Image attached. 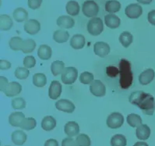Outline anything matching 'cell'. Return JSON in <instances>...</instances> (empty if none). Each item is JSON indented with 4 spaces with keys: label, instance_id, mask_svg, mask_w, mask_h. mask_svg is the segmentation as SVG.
<instances>
[{
    "label": "cell",
    "instance_id": "cell-1",
    "mask_svg": "<svg viewBox=\"0 0 155 146\" xmlns=\"http://www.w3.org/2000/svg\"><path fill=\"white\" fill-rule=\"evenodd\" d=\"M130 103L137 106L145 115H153L155 111V99L153 95L143 91H133L129 98Z\"/></svg>",
    "mask_w": 155,
    "mask_h": 146
},
{
    "label": "cell",
    "instance_id": "cell-2",
    "mask_svg": "<svg viewBox=\"0 0 155 146\" xmlns=\"http://www.w3.org/2000/svg\"><path fill=\"white\" fill-rule=\"evenodd\" d=\"M119 84L123 89H128L133 81V71L131 70V64L128 60L122 59L119 63Z\"/></svg>",
    "mask_w": 155,
    "mask_h": 146
},
{
    "label": "cell",
    "instance_id": "cell-3",
    "mask_svg": "<svg viewBox=\"0 0 155 146\" xmlns=\"http://www.w3.org/2000/svg\"><path fill=\"white\" fill-rule=\"evenodd\" d=\"M104 30L102 20L99 17H94L88 21L87 31L93 36H97L102 33Z\"/></svg>",
    "mask_w": 155,
    "mask_h": 146
},
{
    "label": "cell",
    "instance_id": "cell-4",
    "mask_svg": "<svg viewBox=\"0 0 155 146\" xmlns=\"http://www.w3.org/2000/svg\"><path fill=\"white\" fill-rule=\"evenodd\" d=\"M98 11V5L93 0H87L83 3L82 12L85 17L94 18L97 16Z\"/></svg>",
    "mask_w": 155,
    "mask_h": 146
},
{
    "label": "cell",
    "instance_id": "cell-5",
    "mask_svg": "<svg viewBox=\"0 0 155 146\" xmlns=\"http://www.w3.org/2000/svg\"><path fill=\"white\" fill-rule=\"evenodd\" d=\"M78 77V70L73 66H69L64 70L62 73V81L65 84H72Z\"/></svg>",
    "mask_w": 155,
    "mask_h": 146
},
{
    "label": "cell",
    "instance_id": "cell-6",
    "mask_svg": "<svg viewBox=\"0 0 155 146\" xmlns=\"http://www.w3.org/2000/svg\"><path fill=\"white\" fill-rule=\"evenodd\" d=\"M124 123V117L119 113H111L107 118L106 124L111 129H118L122 126Z\"/></svg>",
    "mask_w": 155,
    "mask_h": 146
},
{
    "label": "cell",
    "instance_id": "cell-7",
    "mask_svg": "<svg viewBox=\"0 0 155 146\" xmlns=\"http://www.w3.org/2000/svg\"><path fill=\"white\" fill-rule=\"evenodd\" d=\"M90 91L96 97H103L106 94V88L101 80H94L90 85Z\"/></svg>",
    "mask_w": 155,
    "mask_h": 146
},
{
    "label": "cell",
    "instance_id": "cell-8",
    "mask_svg": "<svg viewBox=\"0 0 155 146\" xmlns=\"http://www.w3.org/2000/svg\"><path fill=\"white\" fill-rule=\"evenodd\" d=\"M125 13L129 18L137 19L140 17L143 13V9L141 6L137 3L128 5L125 9Z\"/></svg>",
    "mask_w": 155,
    "mask_h": 146
},
{
    "label": "cell",
    "instance_id": "cell-9",
    "mask_svg": "<svg viewBox=\"0 0 155 146\" xmlns=\"http://www.w3.org/2000/svg\"><path fill=\"white\" fill-rule=\"evenodd\" d=\"M55 105L57 110L67 113H73L75 108H76L73 102L68 99H60V100L57 101Z\"/></svg>",
    "mask_w": 155,
    "mask_h": 146
},
{
    "label": "cell",
    "instance_id": "cell-10",
    "mask_svg": "<svg viewBox=\"0 0 155 146\" xmlns=\"http://www.w3.org/2000/svg\"><path fill=\"white\" fill-rule=\"evenodd\" d=\"M24 31L28 34L31 35H35L40 31L41 24L38 20L31 19L24 24Z\"/></svg>",
    "mask_w": 155,
    "mask_h": 146
},
{
    "label": "cell",
    "instance_id": "cell-11",
    "mask_svg": "<svg viewBox=\"0 0 155 146\" xmlns=\"http://www.w3.org/2000/svg\"><path fill=\"white\" fill-rule=\"evenodd\" d=\"M94 52L97 56L104 58L109 54L110 46L104 42H97L94 46Z\"/></svg>",
    "mask_w": 155,
    "mask_h": 146
},
{
    "label": "cell",
    "instance_id": "cell-12",
    "mask_svg": "<svg viewBox=\"0 0 155 146\" xmlns=\"http://www.w3.org/2000/svg\"><path fill=\"white\" fill-rule=\"evenodd\" d=\"M62 84L58 82V80L51 81L50 87L48 88V96L52 100L58 99L62 94Z\"/></svg>",
    "mask_w": 155,
    "mask_h": 146
},
{
    "label": "cell",
    "instance_id": "cell-13",
    "mask_svg": "<svg viewBox=\"0 0 155 146\" xmlns=\"http://www.w3.org/2000/svg\"><path fill=\"white\" fill-rule=\"evenodd\" d=\"M22 91V86L17 81L9 83L4 94L7 97H13L19 95Z\"/></svg>",
    "mask_w": 155,
    "mask_h": 146
},
{
    "label": "cell",
    "instance_id": "cell-14",
    "mask_svg": "<svg viewBox=\"0 0 155 146\" xmlns=\"http://www.w3.org/2000/svg\"><path fill=\"white\" fill-rule=\"evenodd\" d=\"M64 131L68 137L73 138L78 135L80 132V127L77 122L75 121H69L66 123L64 127Z\"/></svg>",
    "mask_w": 155,
    "mask_h": 146
},
{
    "label": "cell",
    "instance_id": "cell-15",
    "mask_svg": "<svg viewBox=\"0 0 155 146\" xmlns=\"http://www.w3.org/2000/svg\"><path fill=\"white\" fill-rule=\"evenodd\" d=\"M155 77L154 70L153 69H147L143 71L139 76V81L142 85L149 84Z\"/></svg>",
    "mask_w": 155,
    "mask_h": 146
},
{
    "label": "cell",
    "instance_id": "cell-16",
    "mask_svg": "<svg viewBox=\"0 0 155 146\" xmlns=\"http://www.w3.org/2000/svg\"><path fill=\"white\" fill-rule=\"evenodd\" d=\"M57 25L63 29H69L73 28L75 24V21L72 17L69 16H61L56 20Z\"/></svg>",
    "mask_w": 155,
    "mask_h": 146
},
{
    "label": "cell",
    "instance_id": "cell-17",
    "mask_svg": "<svg viewBox=\"0 0 155 146\" xmlns=\"http://www.w3.org/2000/svg\"><path fill=\"white\" fill-rule=\"evenodd\" d=\"M12 141L16 145H23L28 139V135L26 134L23 131H15L11 134Z\"/></svg>",
    "mask_w": 155,
    "mask_h": 146
},
{
    "label": "cell",
    "instance_id": "cell-18",
    "mask_svg": "<svg viewBox=\"0 0 155 146\" xmlns=\"http://www.w3.org/2000/svg\"><path fill=\"white\" fill-rule=\"evenodd\" d=\"M104 23L108 28L111 29L118 28L121 24V20L115 14H108L104 17Z\"/></svg>",
    "mask_w": 155,
    "mask_h": 146
},
{
    "label": "cell",
    "instance_id": "cell-19",
    "mask_svg": "<svg viewBox=\"0 0 155 146\" xmlns=\"http://www.w3.org/2000/svg\"><path fill=\"white\" fill-rule=\"evenodd\" d=\"M70 46L76 50L82 49L85 46V38L82 35H74L70 39Z\"/></svg>",
    "mask_w": 155,
    "mask_h": 146
},
{
    "label": "cell",
    "instance_id": "cell-20",
    "mask_svg": "<svg viewBox=\"0 0 155 146\" xmlns=\"http://www.w3.org/2000/svg\"><path fill=\"white\" fill-rule=\"evenodd\" d=\"M25 118L24 113L22 112H15L10 114L9 117V123L13 127H20L23 121Z\"/></svg>",
    "mask_w": 155,
    "mask_h": 146
},
{
    "label": "cell",
    "instance_id": "cell-21",
    "mask_svg": "<svg viewBox=\"0 0 155 146\" xmlns=\"http://www.w3.org/2000/svg\"><path fill=\"white\" fill-rule=\"evenodd\" d=\"M38 56L42 60H48L52 56V49L47 45H41L38 50Z\"/></svg>",
    "mask_w": 155,
    "mask_h": 146
},
{
    "label": "cell",
    "instance_id": "cell-22",
    "mask_svg": "<svg viewBox=\"0 0 155 146\" xmlns=\"http://www.w3.org/2000/svg\"><path fill=\"white\" fill-rule=\"evenodd\" d=\"M150 129L147 124H141L140 126H139L137 128V138L140 140H147L150 136Z\"/></svg>",
    "mask_w": 155,
    "mask_h": 146
},
{
    "label": "cell",
    "instance_id": "cell-23",
    "mask_svg": "<svg viewBox=\"0 0 155 146\" xmlns=\"http://www.w3.org/2000/svg\"><path fill=\"white\" fill-rule=\"evenodd\" d=\"M56 120L51 116H47L43 118L41 121V127L42 129L46 131H52L56 127Z\"/></svg>",
    "mask_w": 155,
    "mask_h": 146
},
{
    "label": "cell",
    "instance_id": "cell-24",
    "mask_svg": "<svg viewBox=\"0 0 155 146\" xmlns=\"http://www.w3.org/2000/svg\"><path fill=\"white\" fill-rule=\"evenodd\" d=\"M13 23L9 15L2 14L0 16V28L1 31H9L13 27Z\"/></svg>",
    "mask_w": 155,
    "mask_h": 146
},
{
    "label": "cell",
    "instance_id": "cell-25",
    "mask_svg": "<svg viewBox=\"0 0 155 146\" xmlns=\"http://www.w3.org/2000/svg\"><path fill=\"white\" fill-rule=\"evenodd\" d=\"M66 9L68 14L74 17V16H77L79 14L80 10H81V7H80V5L77 1L71 0V1H69L66 4Z\"/></svg>",
    "mask_w": 155,
    "mask_h": 146
},
{
    "label": "cell",
    "instance_id": "cell-26",
    "mask_svg": "<svg viewBox=\"0 0 155 146\" xmlns=\"http://www.w3.org/2000/svg\"><path fill=\"white\" fill-rule=\"evenodd\" d=\"M13 17L17 22H24L28 18V13L25 9L22 7L17 8L13 13Z\"/></svg>",
    "mask_w": 155,
    "mask_h": 146
},
{
    "label": "cell",
    "instance_id": "cell-27",
    "mask_svg": "<svg viewBox=\"0 0 155 146\" xmlns=\"http://www.w3.org/2000/svg\"><path fill=\"white\" fill-rule=\"evenodd\" d=\"M69 38V34L68 31L63 30H58L55 31L53 34V39L57 43H65L68 41Z\"/></svg>",
    "mask_w": 155,
    "mask_h": 146
},
{
    "label": "cell",
    "instance_id": "cell-28",
    "mask_svg": "<svg viewBox=\"0 0 155 146\" xmlns=\"http://www.w3.org/2000/svg\"><path fill=\"white\" fill-rule=\"evenodd\" d=\"M121 9V3L116 0H109L105 3V10L110 13H114L119 12Z\"/></svg>",
    "mask_w": 155,
    "mask_h": 146
},
{
    "label": "cell",
    "instance_id": "cell-29",
    "mask_svg": "<svg viewBox=\"0 0 155 146\" xmlns=\"http://www.w3.org/2000/svg\"><path fill=\"white\" fill-rule=\"evenodd\" d=\"M65 70V63L62 61L55 60L51 63V71L55 77L59 74H62Z\"/></svg>",
    "mask_w": 155,
    "mask_h": 146
},
{
    "label": "cell",
    "instance_id": "cell-30",
    "mask_svg": "<svg viewBox=\"0 0 155 146\" xmlns=\"http://www.w3.org/2000/svg\"><path fill=\"white\" fill-rule=\"evenodd\" d=\"M119 42L125 48H128L133 42V36L131 33L128 31H124L119 36Z\"/></svg>",
    "mask_w": 155,
    "mask_h": 146
},
{
    "label": "cell",
    "instance_id": "cell-31",
    "mask_svg": "<svg viewBox=\"0 0 155 146\" xmlns=\"http://www.w3.org/2000/svg\"><path fill=\"white\" fill-rule=\"evenodd\" d=\"M126 121H127L128 124L132 127H138L142 124V118L140 117V116H139L138 114H135V113L129 114L127 116Z\"/></svg>",
    "mask_w": 155,
    "mask_h": 146
},
{
    "label": "cell",
    "instance_id": "cell-32",
    "mask_svg": "<svg viewBox=\"0 0 155 146\" xmlns=\"http://www.w3.org/2000/svg\"><path fill=\"white\" fill-rule=\"evenodd\" d=\"M35 48H36V42L31 39H26L24 40L22 44V48H21V51L24 53H31L35 51Z\"/></svg>",
    "mask_w": 155,
    "mask_h": 146
},
{
    "label": "cell",
    "instance_id": "cell-33",
    "mask_svg": "<svg viewBox=\"0 0 155 146\" xmlns=\"http://www.w3.org/2000/svg\"><path fill=\"white\" fill-rule=\"evenodd\" d=\"M33 84L38 88H42L47 84V77L44 73H35L33 76Z\"/></svg>",
    "mask_w": 155,
    "mask_h": 146
},
{
    "label": "cell",
    "instance_id": "cell-34",
    "mask_svg": "<svg viewBox=\"0 0 155 146\" xmlns=\"http://www.w3.org/2000/svg\"><path fill=\"white\" fill-rule=\"evenodd\" d=\"M127 144V140L123 134H117L111 138V146H126Z\"/></svg>",
    "mask_w": 155,
    "mask_h": 146
},
{
    "label": "cell",
    "instance_id": "cell-35",
    "mask_svg": "<svg viewBox=\"0 0 155 146\" xmlns=\"http://www.w3.org/2000/svg\"><path fill=\"white\" fill-rule=\"evenodd\" d=\"M36 126L37 121H35V119L29 117V118H24L20 127L23 130H26V131H31V130L35 129Z\"/></svg>",
    "mask_w": 155,
    "mask_h": 146
},
{
    "label": "cell",
    "instance_id": "cell-36",
    "mask_svg": "<svg viewBox=\"0 0 155 146\" xmlns=\"http://www.w3.org/2000/svg\"><path fill=\"white\" fill-rule=\"evenodd\" d=\"M23 42H24V40L20 37H13L9 42V47L13 51H20L22 48Z\"/></svg>",
    "mask_w": 155,
    "mask_h": 146
},
{
    "label": "cell",
    "instance_id": "cell-37",
    "mask_svg": "<svg viewBox=\"0 0 155 146\" xmlns=\"http://www.w3.org/2000/svg\"><path fill=\"white\" fill-rule=\"evenodd\" d=\"M76 142L77 146H91V141L89 136L85 134H81L76 138Z\"/></svg>",
    "mask_w": 155,
    "mask_h": 146
},
{
    "label": "cell",
    "instance_id": "cell-38",
    "mask_svg": "<svg viewBox=\"0 0 155 146\" xmlns=\"http://www.w3.org/2000/svg\"><path fill=\"white\" fill-rule=\"evenodd\" d=\"M30 74V71L26 67H17L14 72L15 77L20 80H24L28 78Z\"/></svg>",
    "mask_w": 155,
    "mask_h": 146
},
{
    "label": "cell",
    "instance_id": "cell-39",
    "mask_svg": "<svg viewBox=\"0 0 155 146\" xmlns=\"http://www.w3.org/2000/svg\"><path fill=\"white\" fill-rule=\"evenodd\" d=\"M80 81L84 84H91L94 81V75L93 73L90 72L85 71L82 73L80 76Z\"/></svg>",
    "mask_w": 155,
    "mask_h": 146
},
{
    "label": "cell",
    "instance_id": "cell-40",
    "mask_svg": "<svg viewBox=\"0 0 155 146\" xmlns=\"http://www.w3.org/2000/svg\"><path fill=\"white\" fill-rule=\"evenodd\" d=\"M11 104L14 110H23L26 107V101L23 98H16L12 100Z\"/></svg>",
    "mask_w": 155,
    "mask_h": 146
},
{
    "label": "cell",
    "instance_id": "cell-41",
    "mask_svg": "<svg viewBox=\"0 0 155 146\" xmlns=\"http://www.w3.org/2000/svg\"><path fill=\"white\" fill-rule=\"evenodd\" d=\"M24 66L26 68H33L35 67V64H36V59L33 56H27L24 59Z\"/></svg>",
    "mask_w": 155,
    "mask_h": 146
},
{
    "label": "cell",
    "instance_id": "cell-42",
    "mask_svg": "<svg viewBox=\"0 0 155 146\" xmlns=\"http://www.w3.org/2000/svg\"><path fill=\"white\" fill-rule=\"evenodd\" d=\"M43 0H28V4L30 9H37L41 6Z\"/></svg>",
    "mask_w": 155,
    "mask_h": 146
},
{
    "label": "cell",
    "instance_id": "cell-43",
    "mask_svg": "<svg viewBox=\"0 0 155 146\" xmlns=\"http://www.w3.org/2000/svg\"><path fill=\"white\" fill-rule=\"evenodd\" d=\"M62 146H77V144L73 138L68 137L62 140Z\"/></svg>",
    "mask_w": 155,
    "mask_h": 146
},
{
    "label": "cell",
    "instance_id": "cell-44",
    "mask_svg": "<svg viewBox=\"0 0 155 146\" xmlns=\"http://www.w3.org/2000/svg\"><path fill=\"white\" fill-rule=\"evenodd\" d=\"M119 73V69H117L115 66H108L107 68V74L109 77H116Z\"/></svg>",
    "mask_w": 155,
    "mask_h": 146
},
{
    "label": "cell",
    "instance_id": "cell-45",
    "mask_svg": "<svg viewBox=\"0 0 155 146\" xmlns=\"http://www.w3.org/2000/svg\"><path fill=\"white\" fill-rule=\"evenodd\" d=\"M8 84H9V81H8V79L6 77H3V76L0 77V90L2 92H5Z\"/></svg>",
    "mask_w": 155,
    "mask_h": 146
},
{
    "label": "cell",
    "instance_id": "cell-46",
    "mask_svg": "<svg viewBox=\"0 0 155 146\" xmlns=\"http://www.w3.org/2000/svg\"><path fill=\"white\" fill-rule=\"evenodd\" d=\"M147 20L151 25L155 26V9L149 12L147 16Z\"/></svg>",
    "mask_w": 155,
    "mask_h": 146
},
{
    "label": "cell",
    "instance_id": "cell-47",
    "mask_svg": "<svg viewBox=\"0 0 155 146\" xmlns=\"http://www.w3.org/2000/svg\"><path fill=\"white\" fill-rule=\"evenodd\" d=\"M11 67V63L7 60H4L2 59L0 61V68L2 70H9Z\"/></svg>",
    "mask_w": 155,
    "mask_h": 146
},
{
    "label": "cell",
    "instance_id": "cell-48",
    "mask_svg": "<svg viewBox=\"0 0 155 146\" xmlns=\"http://www.w3.org/2000/svg\"><path fill=\"white\" fill-rule=\"evenodd\" d=\"M45 146H58V143L55 139H48L45 143Z\"/></svg>",
    "mask_w": 155,
    "mask_h": 146
},
{
    "label": "cell",
    "instance_id": "cell-49",
    "mask_svg": "<svg viewBox=\"0 0 155 146\" xmlns=\"http://www.w3.org/2000/svg\"><path fill=\"white\" fill-rule=\"evenodd\" d=\"M137 1L139 3L144 4V5H148V4L150 3L153 0H137Z\"/></svg>",
    "mask_w": 155,
    "mask_h": 146
},
{
    "label": "cell",
    "instance_id": "cell-50",
    "mask_svg": "<svg viewBox=\"0 0 155 146\" xmlns=\"http://www.w3.org/2000/svg\"><path fill=\"white\" fill-rule=\"evenodd\" d=\"M133 146H149L146 142H143V141H138V142L135 143Z\"/></svg>",
    "mask_w": 155,
    "mask_h": 146
},
{
    "label": "cell",
    "instance_id": "cell-51",
    "mask_svg": "<svg viewBox=\"0 0 155 146\" xmlns=\"http://www.w3.org/2000/svg\"><path fill=\"white\" fill-rule=\"evenodd\" d=\"M6 146H10V145H6Z\"/></svg>",
    "mask_w": 155,
    "mask_h": 146
}]
</instances>
